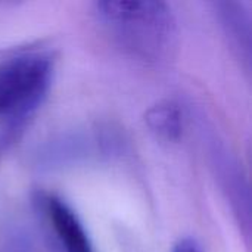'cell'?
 <instances>
[{"mask_svg": "<svg viewBox=\"0 0 252 252\" xmlns=\"http://www.w3.org/2000/svg\"><path fill=\"white\" fill-rule=\"evenodd\" d=\"M38 202L61 252H94L87 230L63 199L47 193Z\"/></svg>", "mask_w": 252, "mask_h": 252, "instance_id": "3957f363", "label": "cell"}, {"mask_svg": "<svg viewBox=\"0 0 252 252\" xmlns=\"http://www.w3.org/2000/svg\"><path fill=\"white\" fill-rule=\"evenodd\" d=\"M96 13L112 37L143 61H161L176 41V19L162 1H97Z\"/></svg>", "mask_w": 252, "mask_h": 252, "instance_id": "6da1fadb", "label": "cell"}, {"mask_svg": "<svg viewBox=\"0 0 252 252\" xmlns=\"http://www.w3.org/2000/svg\"><path fill=\"white\" fill-rule=\"evenodd\" d=\"M173 252H202V248L195 239L186 238V239H182L177 242Z\"/></svg>", "mask_w": 252, "mask_h": 252, "instance_id": "5b68a950", "label": "cell"}, {"mask_svg": "<svg viewBox=\"0 0 252 252\" xmlns=\"http://www.w3.org/2000/svg\"><path fill=\"white\" fill-rule=\"evenodd\" d=\"M148 128L164 142H177L183 133V114L173 102H159L146 111Z\"/></svg>", "mask_w": 252, "mask_h": 252, "instance_id": "277c9868", "label": "cell"}, {"mask_svg": "<svg viewBox=\"0 0 252 252\" xmlns=\"http://www.w3.org/2000/svg\"><path fill=\"white\" fill-rule=\"evenodd\" d=\"M55 61L44 50H21L0 61V128L15 130L46 99Z\"/></svg>", "mask_w": 252, "mask_h": 252, "instance_id": "7a4b0ae2", "label": "cell"}]
</instances>
